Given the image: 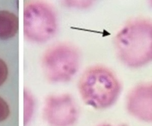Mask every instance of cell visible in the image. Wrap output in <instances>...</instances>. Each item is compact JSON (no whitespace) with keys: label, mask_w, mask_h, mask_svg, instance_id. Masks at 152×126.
I'll list each match as a JSON object with an SVG mask.
<instances>
[{"label":"cell","mask_w":152,"mask_h":126,"mask_svg":"<svg viewBox=\"0 0 152 126\" xmlns=\"http://www.w3.org/2000/svg\"><path fill=\"white\" fill-rule=\"evenodd\" d=\"M43 112L46 121L52 126H73L79 117L78 105L68 93L48 97Z\"/></svg>","instance_id":"5b68a950"},{"label":"cell","mask_w":152,"mask_h":126,"mask_svg":"<svg viewBox=\"0 0 152 126\" xmlns=\"http://www.w3.org/2000/svg\"><path fill=\"white\" fill-rule=\"evenodd\" d=\"M65 4L68 7L76 8H87L93 4L92 1H65Z\"/></svg>","instance_id":"9c48e42d"},{"label":"cell","mask_w":152,"mask_h":126,"mask_svg":"<svg viewBox=\"0 0 152 126\" xmlns=\"http://www.w3.org/2000/svg\"><path fill=\"white\" fill-rule=\"evenodd\" d=\"M150 2H151V5H152V1H150Z\"/></svg>","instance_id":"4fadbf2b"},{"label":"cell","mask_w":152,"mask_h":126,"mask_svg":"<svg viewBox=\"0 0 152 126\" xmlns=\"http://www.w3.org/2000/svg\"><path fill=\"white\" fill-rule=\"evenodd\" d=\"M114 45L118 57L126 66L138 69L152 62V21L136 19L116 34Z\"/></svg>","instance_id":"6da1fadb"},{"label":"cell","mask_w":152,"mask_h":126,"mask_svg":"<svg viewBox=\"0 0 152 126\" xmlns=\"http://www.w3.org/2000/svg\"><path fill=\"white\" fill-rule=\"evenodd\" d=\"M18 30L17 16L8 11H0V39L7 40L13 37Z\"/></svg>","instance_id":"52a82bcc"},{"label":"cell","mask_w":152,"mask_h":126,"mask_svg":"<svg viewBox=\"0 0 152 126\" xmlns=\"http://www.w3.org/2000/svg\"><path fill=\"white\" fill-rule=\"evenodd\" d=\"M57 28L55 13L52 7L42 1L29 2L24 10V33L34 42H45L55 34Z\"/></svg>","instance_id":"277c9868"},{"label":"cell","mask_w":152,"mask_h":126,"mask_svg":"<svg viewBox=\"0 0 152 126\" xmlns=\"http://www.w3.org/2000/svg\"><path fill=\"white\" fill-rule=\"evenodd\" d=\"M24 124H26L31 117L34 108V102L31 95L24 90Z\"/></svg>","instance_id":"ba28073f"},{"label":"cell","mask_w":152,"mask_h":126,"mask_svg":"<svg viewBox=\"0 0 152 126\" xmlns=\"http://www.w3.org/2000/svg\"><path fill=\"white\" fill-rule=\"evenodd\" d=\"M126 108L138 120L152 122V82L141 83L132 88L126 96Z\"/></svg>","instance_id":"8992f818"},{"label":"cell","mask_w":152,"mask_h":126,"mask_svg":"<svg viewBox=\"0 0 152 126\" xmlns=\"http://www.w3.org/2000/svg\"><path fill=\"white\" fill-rule=\"evenodd\" d=\"M10 114V108L6 101L0 97V122L5 120Z\"/></svg>","instance_id":"30bf717a"},{"label":"cell","mask_w":152,"mask_h":126,"mask_svg":"<svg viewBox=\"0 0 152 126\" xmlns=\"http://www.w3.org/2000/svg\"><path fill=\"white\" fill-rule=\"evenodd\" d=\"M98 126H112V125L110 124H100ZM119 126H126L125 125H119Z\"/></svg>","instance_id":"7c38bea8"},{"label":"cell","mask_w":152,"mask_h":126,"mask_svg":"<svg viewBox=\"0 0 152 126\" xmlns=\"http://www.w3.org/2000/svg\"><path fill=\"white\" fill-rule=\"evenodd\" d=\"M80 54L77 48L68 44H59L45 53L42 64L47 78L52 82H69L80 66Z\"/></svg>","instance_id":"3957f363"},{"label":"cell","mask_w":152,"mask_h":126,"mask_svg":"<svg viewBox=\"0 0 152 126\" xmlns=\"http://www.w3.org/2000/svg\"><path fill=\"white\" fill-rule=\"evenodd\" d=\"M78 91L83 101L96 109L113 106L122 91L121 83L115 73L103 65L87 67L78 82Z\"/></svg>","instance_id":"7a4b0ae2"},{"label":"cell","mask_w":152,"mask_h":126,"mask_svg":"<svg viewBox=\"0 0 152 126\" xmlns=\"http://www.w3.org/2000/svg\"><path fill=\"white\" fill-rule=\"evenodd\" d=\"M8 73V67L5 62L0 59V86L5 82Z\"/></svg>","instance_id":"8fae6325"}]
</instances>
